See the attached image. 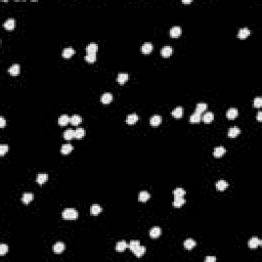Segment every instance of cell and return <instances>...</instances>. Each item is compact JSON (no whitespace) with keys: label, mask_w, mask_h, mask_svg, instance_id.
I'll list each match as a JSON object with an SVG mask.
<instances>
[{"label":"cell","mask_w":262,"mask_h":262,"mask_svg":"<svg viewBox=\"0 0 262 262\" xmlns=\"http://www.w3.org/2000/svg\"><path fill=\"white\" fill-rule=\"evenodd\" d=\"M149 198H151V195H149V193H147V191H140V193H139V195H138V200L140 202H147V200L149 199Z\"/></svg>","instance_id":"30"},{"label":"cell","mask_w":262,"mask_h":262,"mask_svg":"<svg viewBox=\"0 0 262 262\" xmlns=\"http://www.w3.org/2000/svg\"><path fill=\"white\" fill-rule=\"evenodd\" d=\"M127 247H128L127 243H126L125 241H121V242L117 243V245H116V251H118V252H123L124 250H125Z\"/></svg>","instance_id":"28"},{"label":"cell","mask_w":262,"mask_h":262,"mask_svg":"<svg viewBox=\"0 0 262 262\" xmlns=\"http://www.w3.org/2000/svg\"><path fill=\"white\" fill-rule=\"evenodd\" d=\"M7 252H8V246H6L5 244H1L0 245V255L4 256Z\"/></svg>","instance_id":"41"},{"label":"cell","mask_w":262,"mask_h":262,"mask_svg":"<svg viewBox=\"0 0 262 262\" xmlns=\"http://www.w3.org/2000/svg\"><path fill=\"white\" fill-rule=\"evenodd\" d=\"M238 110H236V108L230 109V110L226 112V117H227L230 120L236 119V118L238 117Z\"/></svg>","instance_id":"9"},{"label":"cell","mask_w":262,"mask_h":262,"mask_svg":"<svg viewBox=\"0 0 262 262\" xmlns=\"http://www.w3.org/2000/svg\"><path fill=\"white\" fill-rule=\"evenodd\" d=\"M64 137L65 139H68V140H71L75 137V131L72 129H68L64 132Z\"/></svg>","instance_id":"29"},{"label":"cell","mask_w":262,"mask_h":262,"mask_svg":"<svg viewBox=\"0 0 262 262\" xmlns=\"http://www.w3.org/2000/svg\"><path fill=\"white\" fill-rule=\"evenodd\" d=\"M152 50H153V44L149 43V42H147V43H144L142 46H141V52L144 54L151 53Z\"/></svg>","instance_id":"18"},{"label":"cell","mask_w":262,"mask_h":262,"mask_svg":"<svg viewBox=\"0 0 262 262\" xmlns=\"http://www.w3.org/2000/svg\"><path fill=\"white\" fill-rule=\"evenodd\" d=\"M196 242L194 240H191V238H189V240H186L185 242H184V248H185L186 250H191L194 249V248L196 247Z\"/></svg>","instance_id":"25"},{"label":"cell","mask_w":262,"mask_h":262,"mask_svg":"<svg viewBox=\"0 0 262 262\" xmlns=\"http://www.w3.org/2000/svg\"><path fill=\"white\" fill-rule=\"evenodd\" d=\"M62 216L66 220H75V219L78 218V212L73 208H67L63 211Z\"/></svg>","instance_id":"1"},{"label":"cell","mask_w":262,"mask_h":262,"mask_svg":"<svg viewBox=\"0 0 262 262\" xmlns=\"http://www.w3.org/2000/svg\"><path fill=\"white\" fill-rule=\"evenodd\" d=\"M98 49V46L97 44L95 43H90L87 45L86 47V52L87 54H96V51Z\"/></svg>","instance_id":"10"},{"label":"cell","mask_w":262,"mask_h":262,"mask_svg":"<svg viewBox=\"0 0 262 262\" xmlns=\"http://www.w3.org/2000/svg\"><path fill=\"white\" fill-rule=\"evenodd\" d=\"M225 149L223 147H217L214 149V153H213V155H214L215 158H221V157L223 156V155L225 154Z\"/></svg>","instance_id":"12"},{"label":"cell","mask_w":262,"mask_h":262,"mask_svg":"<svg viewBox=\"0 0 262 262\" xmlns=\"http://www.w3.org/2000/svg\"><path fill=\"white\" fill-rule=\"evenodd\" d=\"M112 100H113V95H112L110 92L104 93V94L102 95V97H100V102H102V104H110Z\"/></svg>","instance_id":"7"},{"label":"cell","mask_w":262,"mask_h":262,"mask_svg":"<svg viewBox=\"0 0 262 262\" xmlns=\"http://www.w3.org/2000/svg\"><path fill=\"white\" fill-rule=\"evenodd\" d=\"M75 52H76L75 49H73L72 47H67L63 50V57H65V59H70L73 54H75Z\"/></svg>","instance_id":"20"},{"label":"cell","mask_w":262,"mask_h":262,"mask_svg":"<svg viewBox=\"0 0 262 262\" xmlns=\"http://www.w3.org/2000/svg\"><path fill=\"white\" fill-rule=\"evenodd\" d=\"M70 121H71V118L68 115H62L59 118V124L61 126H66L68 123H70Z\"/></svg>","instance_id":"23"},{"label":"cell","mask_w":262,"mask_h":262,"mask_svg":"<svg viewBox=\"0 0 262 262\" xmlns=\"http://www.w3.org/2000/svg\"><path fill=\"white\" fill-rule=\"evenodd\" d=\"M161 123H162V117L159 115L153 116V117L149 119V124L152 126H155V127H156V126H159Z\"/></svg>","instance_id":"8"},{"label":"cell","mask_w":262,"mask_h":262,"mask_svg":"<svg viewBox=\"0 0 262 262\" xmlns=\"http://www.w3.org/2000/svg\"><path fill=\"white\" fill-rule=\"evenodd\" d=\"M174 197H183L185 195V191L183 189H180V187H177V189H174L173 191Z\"/></svg>","instance_id":"39"},{"label":"cell","mask_w":262,"mask_h":262,"mask_svg":"<svg viewBox=\"0 0 262 262\" xmlns=\"http://www.w3.org/2000/svg\"><path fill=\"white\" fill-rule=\"evenodd\" d=\"M3 26H4V28L6 30H12L15 28V20L13 19H8L7 21H5Z\"/></svg>","instance_id":"31"},{"label":"cell","mask_w":262,"mask_h":262,"mask_svg":"<svg viewBox=\"0 0 262 262\" xmlns=\"http://www.w3.org/2000/svg\"><path fill=\"white\" fill-rule=\"evenodd\" d=\"M257 120L258 121H262V112L261 111H259L257 114Z\"/></svg>","instance_id":"46"},{"label":"cell","mask_w":262,"mask_h":262,"mask_svg":"<svg viewBox=\"0 0 262 262\" xmlns=\"http://www.w3.org/2000/svg\"><path fill=\"white\" fill-rule=\"evenodd\" d=\"M9 147L6 144H1L0 145V156H4L5 153L8 152Z\"/></svg>","instance_id":"43"},{"label":"cell","mask_w":262,"mask_h":262,"mask_svg":"<svg viewBox=\"0 0 262 262\" xmlns=\"http://www.w3.org/2000/svg\"><path fill=\"white\" fill-rule=\"evenodd\" d=\"M161 228L158 227V226H156V227H153L152 230H149V236H151V238H159V236H161Z\"/></svg>","instance_id":"16"},{"label":"cell","mask_w":262,"mask_h":262,"mask_svg":"<svg viewBox=\"0 0 262 262\" xmlns=\"http://www.w3.org/2000/svg\"><path fill=\"white\" fill-rule=\"evenodd\" d=\"M84 59L88 63H94L96 61V54H86Z\"/></svg>","instance_id":"40"},{"label":"cell","mask_w":262,"mask_h":262,"mask_svg":"<svg viewBox=\"0 0 262 262\" xmlns=\"http://www.w3.org/2000/svg\"><path fill=\"white\" fill-rule=\"evenodd\" d=\"M181 33H182V29L178 26H175L170 29V36L172 38H177V37H179L181 35Z\"/></svg>","instance_id":"4"},{"label":"cell","mask_w":262,"mask_h":262,"mask_svg":"<svg viewBox=\"0 0 262 262\" xmlns=\"http://www.w3.org/2000/svg\"><path fill=\"white\" fill-rule=\"evenodd\" d=\"M240 133H241V130H240V128H238V127H232V128H230V130H228V136H230V138H234V137L238 136Z\"/></svg>","instance_id":"19"},{"label":"cell","mask_w":262,"mask_h":262,"mask_svg":"<svg viewBox=\"0 0 262 262\" xmlns=\"http://www.w3.org/2000/svg\"><path fill=\"white\" fill-rule=\"evenodd\" d=\"M70 122H71L74 126H77V125H79L81 122H82V118H81L79 115H73L71 117V121Z\"/></svg>","instance_id":"33"},{"label":"cell","mask_w":262,"mask_h":262,"mask_svg":"<svg viewBox=\"0 0 262 262\" xmlns=\"http://www.w3.org/2000/svg\"><path fill=\"white\" fill-rule=\"evenodd\" d=\"M227 186H228V183L225 181V180H223V179L217 181V183H216V189H218V191H225V189H227Z\"/></svg>","instance_id":"15"},{"label":"cell","mask_w":262,"mask_h":262,"mask_svg":"<svg viewBox=\"0 0 262 262\" xmlns=\"http://www.w3.org/2000/svg\"><path fill=\"white\" fill-rule=\"evenodd\" d=\"M20 71H21V68L19 64H13L8 69V73L10 74L11 76H17L20 74Z\"/></svg>","instance_id":"5"},{"label":"cell","mask_w":262,"mask_h":262,"mask_svg":"<svg viewBox=\"0 0 262 262\" xmlns=\"http://www.w3.org/2000/svg\"><path fill=\"white\" fill-rule=\"evenodd\" d=\"M128 80V74L127 73H119L117 77V81L119 84L123 85L126 81Z\"/></svg>","instance_id":"22"},{"label":"cell","mask_w":262,"mask_h":262,"mask_svg":"<svg viewBox=\"0 0 262 262\" xmlns=\"http://www.w3.org/2000/svg\"><path fill=\"white\" fill-rule=\"evenodd\" d=\"M47 179H48L47 174H38V175H37V179L36 180L39 184H43V183H45V182L47 181Z\"/></svg>","instance_id":"34"},{"label":"cell","mask_w":262,"mask_h":262,"mask_svg":"<svg viewBox=\"0 0 262 262\" xmlns=\"http://www.w3.org/2000/svg\"><path fill=\"white\" fill-rule=\"evenodd\" d=\"M205 261L206 262H215V261H216V257H213V256H208V257H206Z\"/></svg>","instance_id":"44"},{"label":"cell","mask_w":262,"mask_h":262,"mask_svg":"<svg viewBox=\"0 0 262 262\" xmlns=\"http://www.w3.org/2000/svg\"><path fill=\"white\" fill-rule=\"evenodd\" d=\"M206 109H207V104H205V102H200V104H198L197 106H196V113L203 114L206 111Z\"/></svg>","instance_id":"27"},{"label":"cell","mask_w":262,"mask_h":262,"mask_svg":"<svg viewBox=\"0 0 262 262\" xmlns=\"http://www.w3.org/2000/svg\"><path fill=\"white\" fill-rule=\"evenodd\" d=\"M139 246H140V244H139L138 241H131L128 247L130 248V250H131V251L134 252L135 250L137 249V248H139Z\"/></svg>","instance_id":"38"},{"label":"cell","mask_w":262,"mask_h":262,"mask_svg":"<svg viewBox=\"0 0 262 262\" xmlns=\"http://www.w3.org/2000/svg\"><path fill=\"white\" fill-rule=\"evenodd\" d=\"M73 151V145L70 144V143H67V144H64L61 149V153L63 155H68Z\"/></svg>","instance_id":"24"},{"label":"cell","mask_w":262,"mask_h":262,"mask_svg":"<svg viewBox=\"0 0 262 262\" xmlns=\"http://www.w3.org/2000/svg\"><path fill=\"white\" fill-rule=\"evenodd\" d=\"M213 119H214V115H213V113H211V112H207V113H205V115L203 116V121L205 122V123H210V122L213 121Z\"/></svg>","instance_id":"32"},{"label":"cell","mask_w":262,"mask_h":262,"mask_svg":"<svg viewBox=\"0 0 262 262\" xmlns=\"http://www.w3.org/2000/svg\"><path fill=\"white\" fill-rule=\"evenodd\" d=\"M182 3H184V4H189V3H191V0H189V1H185V0H183V1H182Z\"/></svg>","instance_id":"47"},{"label":"cell","mask_w":262,"mask_h":262,"mask_svg":"<svg viewBox=\"0 0 262 262\" xmlns=\"http://www.w3.org/2000/svg\"><path fill=\"white\" fill-rule=\"evenodd\" d=\"M261 245H262V242L258 238H256V236L252 238L251 240L249 241V243H248V246H249V248H251V249H256V248H258Z\"/></svg>","instance_id":"2"},{"label":"cell","mask_w":262,"mask_h":262,"mask_svg":"<svg viewBox=\"0 0 262 262\" xmlns=\"http://www.w3.org/2000/svg\"><path fill=\"white\" fill-rule=\"evenodd\" d=\"M33 199H34V196H33V194H31V193H26V194H24V195H23V197H22V202L24 204H29V203H31V202L33 201Z\"/></svg>","instance_id":"21"},{"label":"cell","mask_w":262,"mask_h":262,"mask_svg":"<svg viewBox=\"0 0 262 262\" xmlns=\"http://www.w3.org/2000/svg\"><path fill=\"white\" fill-rule=\"evenodd\" d=\"M133 253H134V255L136 256V257H142V256L145 254V248L142 247V246H139V248H137Z\"/></svg>","instance_id":"36"},{"label":"cell","mask_w":262,"mask_h":262,"mask_svg":"<svg viewBox=\"0 0 262 262\" xmlns=\"http://www.w3.org/2000/svg\"><path fill=\"white\" fill-rule=\"evenodd\" d=\"M66 249V246L64 243L62 242H57V244H54L53 246V252L55 254H61L62 252H64Z\"/></svg>","instance_id":"6"},{"label":"cell","mask_w":262,"mask_h":262,"mask_svg":"<svg viewBox=\"0 0 262 262\" xmlns=\"http://www.w3.org/2000/svg\"><path fill=\"white\" fill-rule=\"evenodd\" d=\"M102 207H100V205H97V204H94V205L91 206V208H90V213L92 215H98L100 212H102Z\"/></svg>","instance_id":"26"},{"label":"cell","mask_w":262,"mask_h":262,"mask_svg":"<svg viewBox=\"0 0 262 262\" xmlns=\"http://www.w3.org/2000/svg\"><path fill=\"white\" fill-rule=\"evenodd\" d=\"M201 120H202L201 114H198V113H196V112L191 116V118H189V121H191V123H199Z\"/></svg>","instance_id":"35"},{"label":"cell","mask_w":262,"mask_h":262,"mask_svg":"<svg viewBox=\"0 0 262 262\" xmlns=\"http://www.w3.org/2000/svg\"><path fill=\"white\" fill-rule=\"evenodd\" d=\"M171 115L174 118H181L182 115H183V109H182V106H177V108L174 109L171 112Z\"/></svg>","instance_id":"17"},{"label":"cell","mask_w":262,"mask_h":262,"mask_svg":"<svg viewBox=\"0 0 262 262\" xmlns=\"http://www.w3.org/2000/svg\"><path fill=\"white\" fill-rule=\"evenodd\" d=\"M85 136V130L83 128H78L77 130H75V138H82Z\"/></svg>","instance_id":"37"},{"label":"cell","mask_w":262,"mask_h":262,"mask_svg":"<svg viewBox=\"0 0 262 262\" xmlns=\"http://www.w3.org/2000/svg\"><path fill=\"white\" fill-rule=\"evenodd\" d=\"M173 53V48L171 47V46H164V47H162V49H161V55H162L163 57H169L171 54Z\"/></svg>","instance_id":"3"},{"label":"cell","mask_w":262,"mask_h":262,"mask_svg":"<svg viewBox=\"0 0 262 262\" xmlns=\"http://www.w3.org/2000/svg\"><path fill=\"white\" fill-rule=\"evenodd\" d=\"M5 124H6V121H5V119L3 117H0V127H4Z\"/></svg>","instance_id":"45"},{"label":"cell","mask_w":262,"mask_h":262,"mask_svg":"<svg viewBox=\"0 0 262 262\" xmlns=\"http://www.w3.org/2000/svg\"><path fill=\"white\" fill-rule=\"evenodd\" d=\"M253 106H255V108H258V109L261 108V106H262V98L260 97V96H257V97L254 100Z\"/></svg>","instance_id":"42"},{"label":"cell","mask_w":262,"mask_h":262,"mask_svg":"<svg viewBox=\"0 0 262 262\" xmlns=\"http://www.w3.org/2000/svg\"><path fill=\"white\" fill-rule=\"evenodd\" d=\"M138 116L136 115V114H130V115L127 116V118H126V122H127V124H129V125H133V124H135L137 121H138Z\"/></svg>","instance_id":"11"},{"label":"cell","mask_w":262,"mask_h":262,"mask_svg":"<svg viewBox=\"0 0 262 262\" xmlns=\"http://www.w3.org/2000/svg\"><path fill=\"white\" fill-rule=\"evenodd\" d=\"M250 35V30L248 28H242L238 33V37L240 39H246Z\"/></svg>","instance_id":"13"},{"label":"cell","mask_w":262,"mask_h":262,"mask_svg":"<svg viewBox=\"0 0 262 262\" xmlns=\"http://www.w3.org/2000/svg\"><path fill=\"white\" fill-rule=\"evenodd\" d=\"M184 203H185V200H184L183 197H174L173 206L175 208H179V207L183 206Z\"/></svg>","instance_id":"14"}]
</instances>
